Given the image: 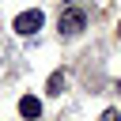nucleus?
<instances>
[{
  "mask_svg": "<svg viewBox=\"0 0 121 121\" xmlns=\"http://www.w3.org/2000/svg\"><path fill=\"white\" fill-rule=\"evenodd\" d=\"M83 26H87V15H83L79 8H64V11H60V19H57V30H60L64 38L83 34Z\"/></svg>",
  "mask_w": 121,
  "mask_h": 121,
  "instance_id": "f257e3e1",
  "label": "nucleus"
},
{
  "mask_svg": "<svg viewBox=\"0 0 121 121\" xmlns=\"http://www.w3.org/2000/svg\"><path fill=\"white\" fill-rule=\"evenodd\" d=\"M42 19H45V15H42L38 8H30V11H19L11 26H15V34H38V30H42Z\"/></svg>",
  "mask_w": 121,
  "mask_h": 121,
  "instance_id": "f03ea898",
  "label": "nucleus"
},
{
  "mask_svg": "<svg viewBox=\"0 0 121 121\" xmlns=\"http://www.w3.org/2000/svg\"><path fill=\"white\" fill-rule=\"evenodd\" d=\"M19 113H23V117H38V113H42V102H38L34 95H23V98H19Z\"/></svg>",
  "mask_w": 121,
  "mask_h": 121,
  "instance_id": "7ed1b4c3",
  "label": "nucleus"
},
{
  "mask_svg": "<svg viewBox=\"0 0 121 121\" xmlns=\"http://www.w3.org/2000/svg\"><path fill=\"white\" fill-rule=\"evenodd\" d=\"M64 87H68V76H64V72H53V76H49V83H45V91H49V95H57V98H60V91H64Z\"/></svg>",
  "mask_w": 121,
  "mask_h": 121,
  "instance_id": "20e7f679",
  "label": "nucleus"
},
{
  "mask_svg": "<svg viewBox=\"0 0 121 121\" xmlns=\"http://www.w3.org/2000/svg\"><path fill=\"white\" fill-rule=\"evenodd\" d=\"M102 121H121V113H117V110H106V113H102Z\"/></svg>",
  "mask_w": 121,
  "mask_h": 121,
  "instance_id": "39448f33",
  "label": "nucleus"
},
{
  "mask_svg": "<svg viewBox=\"0 0 121 121\" xmlns=\"http://www.w3.org/2000/svg\"><path fill=\"white\" fill-rule=\"evenodd\" d=\"M117 34H121V23H117Z\"/></svg>",
  "mask_w": 121,
  "mask_h": 121,
  "instance_id": "423d86ee",
  "label": "nucleus"
}]
</instances>
